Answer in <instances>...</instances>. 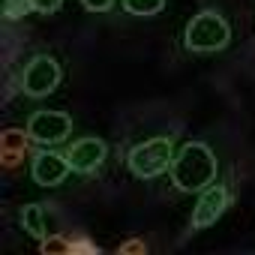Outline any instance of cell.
<instances>
[{"label": "cell", "instance_id": "cell-1", "mask_svg": "<svg viewBox=\"0 0 255 255\" xmlns=\"http://www.w3.org/2000/svg\"><path fill=\"white\" fill-rule=\"evenodd\" d=\"M171 180L180 192H201L216 180V156L201 141H186L171 162Z\"/></svg>", "mask_w": 255, "mask_h": 255}, {"label": "cell", "instance_id": "cell-2", "mask_svg": "<svg viewBox=\"0 0 255 255\" xmlns=\"http://www.w3.org/2000/svg\"><path fill=\"white\" fill-rule=\"evenodd\" d=\"M183 39H186V48H189V51L207 54V51H219V48L228 45V39H231V27H228V21H225L219 12L204 9V12L192 15V21L186 24Z\"/></svg>", "mask_w": 255, "mask_h": 255}, {"label": "cell", "instance_id": "cell-3", "mask_svg": "<svg viewBox=\"0 0 255 255\" xmlns=\"http://www.w3.org/2000/svg\"><path fill=\"white\" fill-rule=\"evenodd\" d=\"M174 162V144L171 138H150L144 144H135L129 150V171L141 180H153L162 171H168Z\"/></svg>", "mask_w": 255, "mask_h": 255}, {"label": "cell", "instance_id": "cell-4", "mask_svg": "<svg viewBox=\"0 0 255 255\" xmlns=\"http://www.w3.org/2000/svg\"><path fill=\"white\" fill-rule=\"evenodd\" d=\"M60 84V63L48 54H36L21 75V90L33 99H42L48 93H54V87Z\"/></svg>", "mask_w": 255, "mask_h": 255}, {"label": "cell", "instance_id": "cell-5", "mask_svg": "<svg viewBox=\"0 0 255 255\" xmlns=\"http://www.w3.org/2000/svg\"><path fill=\"white\" fill-rule=\"evenodd\" d=\"M72 132V117L66 111H36L27 120V135L36 144H60Z\"/></svg>", "mask_w": 255, "mask_h": 255}, {"label": "cell", "instance_id": "cell-6", "mask_svg": "<svg viewBox=\"0 0 255 255\" xmlns=\"http://www.w3.org/2000/svg\"><path fill=\"white\" fill-rule=\"evenodd\" d=\"M225 207H228V189L210 183L207 189H201V198H198V204H195V210H192V228L201 231V228L213 225V222L225 213Z\"/></svg>", "mask_w": 255, "mask_h": 255}, {"label": "cell", "instance_id": "cell-7", "mask_svg": "<svg viewBox=\"0 0 255 255\" xmlns=\"http://www.w3.org/2000/svg\"><path fill=\"white\" fill-rule=\"evenodd\" d=\"M105 153H108V147H105L102 138H78V141L66 150V159H69L72 171L90 174V171H96V168L102 165Z\"/></svg>", "mask_w": 255, "mask_h": 255}, {"label": "cell", "instance_id": "cell-8", "mask_svg": "<svg viewBox=\"0 0 255 255\" xmlns=\"http://www.w3.org/2000/svg\"><path fill=\"white\" fill-rule=\"evenodd\" d=\"M69 171H72L69 159H66L63 153H54V150H42V153H36L33 168H30V174H33V180H36L39 186H57V183L66 180Z\"/></svg>", "mask_w": 255, "mask_h": 255}, {"label": "cell", "instance_id": "cell-9", "mask_svg": "<svg viewBox=\"0 0 255 255\" xmlns=\"http://www.w3.org/2000/svg\"><path fill=\"white\" fill-rule=\"evenodd\" d=\"M21 225H24L27 234L45 237V213H42V204H27V207H21Z\"/></svg>", "mask_w": 255, "mask_h": 255}, {"label": "cell", "instance_id": "cell-10", "mask_svg": "<svg viewBox=\"0 0 255 255\" xmlns=\"http://www.w3.org/2000/svg\"><path fill=\"white\" fill-rule=\"evenodd\" d=\"M165 0H123V9L132 15H156L162 12Z\"/></svg>", "mask_w": 255, "mask_h": 255}, {"label": "cell", "instance_id": "cell-11", "mask_svg": "<svg viewBox=\"0 0 255 255\" xmlns=\"http://www.w3.org/2000/svg\"><path fill=\"white\" fill-rule=\"evenodd\" d=\"M30 9H33V0H6V3H3V15H6L9 21L27 15Z\"/></svg>", "mask_w": 255, "mask_h": 255}, {"label": "cell", "instance_id": "cell-12", "mask_svg": "<svg viewBox=\"0 0 255 255\" xmlns=\"http://www.w3.org/2000/svg\"><path fill=\"white\" fill-rule=\"evenodd\" d=\"M63 6V0H33V12H42V15H51Z\"/></svg>", "mask_w": 255, "mask_h": 255}, {"label": "cell", "instance_id": "cell-13", "mask_svg": "<svg viewBox=\"0 0 255 255\" xmlns=\"http://www.w3.org/2000/svg\"><path fill=\"white\" fill-rule=\"evenodd\" d=\"M84 3V9H90V12H108L111 6H114V0H81Z\"/></svg>", "mask_w": 255, "mask_h": 255}]
</instances>
